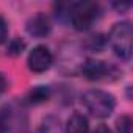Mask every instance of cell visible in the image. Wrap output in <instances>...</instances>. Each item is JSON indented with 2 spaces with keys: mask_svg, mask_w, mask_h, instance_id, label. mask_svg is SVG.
Segmentation results:
<instances>
[{
  "mask_svg": "<svg viewBox=\"0 0 133 133\" xmlns=\"http://www.w3.org/2000/svg\"><path fill=\"white\" fill-rule=\"evenodd\" d=\"M82 103L92 116H96L99 119H105V117L111 116V113L114 111V107H116V100H114L113 94H110L103 89L86 91L82 97Z\"/></svg>",
  "mask_w": 133,
  "mask_h": 133,
  "instance_id": "cell-1",
  "label": "cell"
},
{
  "mask_svg": "<svg viewBox=\"0 0 133 133\" xmlns=\"http://www.w3.org/2000/svg\"><path fill=\"white\" fill-rule=\"evenodd\" d=\"M131 35H133L131 24L127 21L114 24L113 28L110 30L107 41L121 59L127 61L131 56Z\"/></svg>",
  "mask_w": 133,
  "mask_h": 133,
  "instance_id": "cell-2",
  "label": "cell"
},
{
  "mask_svg": "<svg viewBox=\"0 0 133 133\" xmlns=\"http://www.w3.org/2000/svg\"><path fill=\"white\" fill-rule=\"evenodd\" d=\"M100 14V8L96 2H75L71 6L69 21L75 30L85 31L91 28V25L97 21Z\"/></svg>",
  "mask_w": 133,
  "mask_h": 133,
  "instance_id": "cell-3",
  "label": "cell"
},
{
  "mask_svg": "<svg viewBox=\"0 0 133 133\" xmlns=\"http://www.w3.org/2000/svg\"><path fill=\"white\" fill-rule=\"evenodd\" d=\"M53 64V55L49 47L45 45H36L33 50H30L28 58H27V66L31 72L41 74L50 69V66Z\"/></svg>",
  "mask_w": 133,
  "mask_h": 133,
  "instance_id": "cell-4",
  "label": "cell"
},
{
  "mask_svg": "<svg viewBox=\"0 0 133 133\" xmlns=\"http://www.w3.org/2000/svg\"><path fill=\"white\" fill-rule=\"evenodd\" d=\"M114 71L113 66H110L105 61L100 59H94L89 58L85 63H82L80 66V72L85 78L91 80V82H99V80H105L111 75V72Z\"/></svg>",
  "mask_w": 133,
  "mask_h": 133,
  "instance_id": "cell-5",
  "label": "cell"
},
{
  "mask_svg": "<svg viewBox=\"0 0 133 133\" xmlns=\"http://www.w3.org/2000/svg\"><path fill=\"white\" fill-rule=\"evenodd\" d=\"M25 30H27V33H28L31 38H36V39L45 38V36H49L50 31H52L50 17H49L47 14H44V13H36L35 16H31V17L27 21Z\"/></svg>",
  "mask_w": 133,
  "mask_h": 133,
  "instance_id": "cell-6",
  "label": "cell"
},
{
  "mask_svg": "<svg viewBox=\"0 0 133 133\" xmlns=\"http://www.w3.org/2000/svg\"><path fill=\"white\" fill-rule=\"evenodd\" d=\"M64 133H89V122L82 113H74L66 122Z\"/></svg>",
  "mask_w": 133,
  "mask_h": 133,
  "instance_id": "cell-7",
  "label": "cell"
},
{
  "mask_svg": "<svg viewBox=\"0 0 133 133\" xmlns=\"http://www.w3.org/2000/svg\"><path fill=\"white\" fill-rule=\"evenodd\" d=\"M50 99V88L49 86H35L28 92V102L33 105L44 103Z\"/></svg>",
  "mask_w": 133,
  "mask_h": 133,
  "instance_id": "cell-8",
  "label": "cell"
},
{
  "mask_svg": "<svg viewBox=\"0 0 133 133\" xmlns=\"http://www.w3.org/2000/svg\"><path fill=\"white\" fill-rule=\"evenodd\" d=\"M24 49H25V41L21 38H13L6 45V53L11 56H17L24 52Z\"/></svg>",
  "mask_w": 133,
  "mask_h": 133,
  "instance_id": "cell-9",
  "label": "cell"
},
{
  "mask_svg": "<svg viewBox=\"0 0 133 133\" xmlns=\"http://www.w3.org/2000/svg\"><path fill=\"white\" fill-rule=\"evenodd\" d=\"M107 44H108V41L102 35H94L88 39V49L92 50V52H102Z\"/></svg>",
  "mask_w": 133,
  "mask_h": 133,
  "instance_id": "cell-10",
  "label": "cell"
},
{
  "mask_svg": "<svg viewBox=\"0 0 133 133\" xmlns=\"http://www.w3.org/2000/svg\"><path fill=\"white\" fill-rule=\"evenodd\" d=\"M133 121L128 114H122L117 121H116V128L117 133H133Z\"/></svg>",
  "mask_w": 133,
  "mask_h": 133,
  "instance_id": "cell-11",
  "label": "cell"
},
{
  "mask_svg": "<svg viewBox=\"0 0 133 133\" xmlns=\"http://www.w3.org/2000/svg\"><path fill=\"white\" fill-rule=\"evenodd\" d=\"M8 124H10V114L5 110H0V133H5L8 130Z\"/></svg>",
  "mask_w": 133,
  "mask_h": 133,
  "instance_id": "cell-12",
  "label": "cell"
},
{
  "mask_svg": "<svg viewBox=\"0 0 133 133\" xmlns=\"http://www.w3.org/2000/svg\"><path fill=\"white\" fill-rule=\"evenodd\" d=\"M6 36H8V25H6V21L0 16V44H3L6 41Z\"/></svg>",
  "mask_w": 133,
  "mask_h": 133,
  "instance_id": "cell-13",
  "label": "cell"
},
{
  "mask_svg": "<svg viewBox=\"0 0 133 133\" xmlns=\"http://www.w3.org/2000/svg\"><path fill=\"white\" fill-rule=\"evenodd\" d=\"M113 6H114V8H116L119 13H124L125 10H128V8L131 6V3H130V2H124V3H119V2H117V3H113Z\"/></svg>",
  "mask_w": 133,
  "mask_h": 133,
  "instance_id": "cell-14",
  "label": "cell"
},
{
  "mask_svg": "<svg viewBox=\"0 0 133 133\" xmlns=\"http://www.w3.org/2000/svg\"><path fill=\"white\" fill-rule=\"evenodd\" d=\"M6 86H8V82H6V77L0 72V96H2L5 91H6Z\"/></svg>",
  "mask_w": 133,
  "mask_h": 133,
  "instance_id": "cell-15",
  "label": "cell"
},
{
  "mask_svg": "<svg viewBox=\"0 0 133 133\" xmlns=\"http://www.w3.org/2000/svg\"><path fill=\"white\" fill-rule=\"evenodd\" d=\"M94 133H113V131H111V128H110L108 125H103V124H102V125H99V127L94 130Z\"/></svg>",
  "mask_w": 133,
  "mask_h": 133,
  "instance_id": "cell-16",
  "label": "cell"
}]
</instances>
